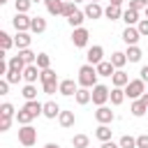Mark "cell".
Listing matches in <instances>:
<instances>
[{"label": "cell", "instance_id": "18", "mask_svg": "<svg viewBox=\"0 0 148 148\" xmlns=\"http://www.w3.org/2000/svg\"><path fill=\"white\" fill-rule=\"evenodd\" d=\"M42 116L53 120V118H58V116H60V106H58L56 102H44V113H42Z\"/></svg>", "mask_w": 148, "mask_h": 148}, {"label": "cell", "instance_id": "52", "mask_svg": "<svg viewBox=\"0 0 148 148\" xmlns=\"http://www.w3.org/2000/svg\"><path fill=\"white\" fill-rule=\"evenodd\" d=\"M35 2H44V0H32V5H35Z\"/></svg>", "mask_w": 148, "mask_h": 148}, {"label": "cell", "instance_id": "19", "mask_svg": "<svg viewBox=\"0 0 148 148\" xmlns=\"http://www.w3.org/2000/svg\"><path fill=\"white\" fill-rule=\"evenodd\" d=\"M104 16H106L109 21H118V18H123V9H120V5H109V7L104 9Z\"/></svg>", "mask_w": 148, "mask_h": 148}, {"label": "cell", "instance_id": "35", "mask_svg": "<svg viewBox=\"0 0 148 148\" xmlns=\"http://www.w3.org/2000/svg\"><path fill=\"white\" fill-rule=\"evenodd\" d=\"M39 69H49L51 67V56L49 53H37V62H35Z\"/></svg>", "mask_w": 148, "mask_h": 148}, {"label": "cell", "instance_id": "14", "mask_svg": "<svg viewBox=\"0 0 148 148\" xmlns=\"http://www.w3.org/2000/svg\"><path fill=\"white\" fill-rule=\"evenodd\" d=\"M39 74H42V69H39L37 65H25V69H23V79H25V83H35V81L39 79Z\"/></svg>", "mask_w": 148, "mask_h": 148}, {"label": "cell", "instance_id": "27", "mask_svg": "<svg viewBox=\"0 0 148 148\" xmlns=\"http://www.w3.org/2000/svg\"><path fill=\"white\" fill-rule=\"evenodd\" d=\"M74 111H60V116H58V123L62 125V127H72L74 125Z\"/></svg>", "mask_w": 148, "mask_h": 148}, {"label": "cell", "instance_id": "41", "mask_svg": "<svg viewBox=\"0 0 148 148\" xmlns=\"http://www.w3.org/2000/svg\"><path fill=\"white\" fill-rule=\"evenodd\" d=\"M130 9H136V12L148 9V0H130Z\"/></svg>", "mask_w": 148, "mask_h": 148}, {"label": "cell", "instance_id": "45", "mask_svg": "<svg viewBox=\"0 0 148 148\" xmlns=\"http://www.w3.org/2000/svg\"><path fill=\"white\" fill-rule=\"evenodd\" d=\"M136 28H139V32H141V37H148V18H141Z\"/></svg>", "mask_w": 148, "mask_h": 148}, {"label": "cell", "instance_id": "54", "mask_svg": "<svg viewBox=\"0 0 148 148\" xmlns=\"http://www.w3.org/2000/svg\"><path fill=\"white\" fill-rule=\"evenodd\" d=\"M74 2H83V0H74Z\"/></svg>", "mask_w": 148, "mask_h": 148}, {"label": "cell", "instance_id": "30", "mask_svg": "<svg viewBox=\"0 0 148 148\" xmlns=\"http://www.w3.org/2000/svg\"><path fill=\"white\" fill-rule=\"evenodd\" d=\"M21 95L25 97V102L37 99V88H35V83H25V86H23V90H21Z\"/></svg>", "mask_w": 148, "mask_h": 148}, {"label": "cell", "instance_id": "53", "mask_svg": "<svg viewBox=\"0 0 148 148\" xmlns=\"http://www.w3.org/2000/svg\"><path fill=\"white\" fill-rule=\"evenodd\" d=\"M5 2H7V0H0V5H5Z\"/></svg>", "mask_w": 148, "mask_h": 148}, {"label": "cell", "instance_id": "38", "mask_svg": "<svg viewBox=\"0 0 148 148\" xmlns=\"http://www.w3.org/2000/svg\"><path fill=\"white\" fill-rule=\"evenodd\" d=\"M39 79H42V83H51V81H58V76H56V72H53L51 67H49V69H42Z\"/></svg>", "mask_w": 148, "mask_h": 148}, {"label": "cell", "instance_id": "37", "mask_svg": "<svg viewBox=\"0 0 148 148\" xmlns=\"http://www.w3.org/2000/svg\"><path fill=\"white\" fill-rule=\"evenodd\" d=\"M14 46V37H9L7 32H0V49L2 51H9Z\"/></svg>", "mask_w": 148, "mask_h": 148}, {"label": "cell", "instance_id": "39", "mask_svg": "<svg viewBox=\"0 0 148 148\" xmlns=\"http://www.w3.org/2000/svg\"><path fill=\"white\" fill-rule=\"evenodd\" d=\"M120 148H136V139L134 136H130V134H125V136H120Z\"/></svg>", "mask_w": 148, "mask_h": 148}, {"label": "cell", "instance_id": "22", "mask_svg": "<svg viewBox=\"0 0 148 148\" xmlns=\"http://www.w3.org/2000/svg\"><path fill=\"white\" fill-rule=\"evenodd\" d=\"M125 97H127V95H125V88H113L111 95H109V99H111L113 106H120V104L125 102Z\"/></svg>", "mask_w": 148, "mask_h": 148}, {"label": "cell", "instance_id": "46", "mask_svg": "<svg viewBox=\"0 0 148 148\" xmlns=\"http://www.w3.org/2000/svg\"><path fill=\"white\" fill-rule=\"evenodd\" d=\"M136 148H148V134L136 136Z\"/></svg>", "mask_w": 148, "mask_h": 148}, {"label": "cell", "instance_id": "1", "mask_svg": "<svg viewBox=\"0 0 148 148\" xmlns=\"http://www.w3.org/2000/svg\"><path fill=\"white\" fill-rule=\"evenodd\" d=\"M97 76H99V74H97V67L86 62V65L79 67V81H76V83H79L81 88H95V86H97Z\"/></svg>", "mask_w": 148, "mask_h": 148}, {"label": "cell", "instance_id": "44", "mask_svg": "<svg viewBox=\"0 0 148 148\" xmlns=\"http://www.w3.org/2000/svg\"><path fill=\"white\" fill-rule=\"evenodd\" d=\"M12 125V116H0V132H7Z\"/></svg>", "mask_w": 148, "mask_h": 148}, {"label": "cell", "instance_id": "2", "mask_svg": "<svg viewBox=\"0 0 148 148\" xmlns=\"http://www.w3.org/2000/svg\"><path fill=\"white\" fill-rule=\"evenodd\" d=\"M143 92H146V83H143L141 79H132V81L125 86V95H127L130 99H141Z\"/></svg>", "mask_w": 148, "mask_h": 148}, {"label": "cell", "instance_id": "13", "mask_svg": "<svg viewBox=\"0 0 148 148\" xmlns=\"http://www.w3.org/2000/svg\"><path fill=\"white\" fill-rule=\"evenodd\" d=\"M30 42H32L30 32H16V37H14V46H16L18 51H23V49H30Z\"/></svg>", "mask_w": 148, "mask_h": 148}, {"label": "cell", "instance_id": "33", "mask_svg": "<svg viewBox=\"0 0 148 148\" xmlns=\"http://www.w3.org/2000/svg\"><path fill=\"white\" fill-rule=\"evenodd\" d=\"M14 120L23 127V125H30V120H32V116L25 111V109H21V111H16V116H14Z\"/></svg>", "mask_w": 148, "mask_h": 148}, {"label": "cell", "instance_id": "8", "mask_svg": "<svg viewBox=\"0 0 148 148\" xmlns=\"http://www.w3.org/2000/svg\"><path fill=\"white\" fill-rule=\"evenodd\" d=\"M86 58H88V65H95V67H97V65L104 60V49H102L99 44H95V46H90V49H88Z\"/></svg>", "mask_w": 148, "mask_h": 148}, {"label": "cell", "instance_id": "47", "mask_svg": "<svg viewBox=\"0 0 148 148\" xmlns=\"http://www.w3.org/2000/svg\"><path fill=\"white\" fill-rule=\"evenodd\" d=\"M9 86H12V83H9L7 79H2V81H0V95H7V92H9Z\"/></svg>", "mask_w": 148, "mask_h": 148}, {"label": "cell", "instance_id": "32", "mask_svg": "<svg viewBox=\"0 0 148 148\" xmlns=\"http://www.w3.org/2000/svg\"><path fill=\"white\" fill-rule=\"evenodd\" d=\"M7 62H9V69H16V72H23L25 69V62H23L21 56H12Z\"/></svg>", "mask_w": 148, "mask_h": 148}, {"label": "cell", "instance_id": "23", "mask_svg": "<svg viewBox=\"0 0 148 148\" xmlns=\"http://www.w3.org/2000/svg\"><path fill=\"white\" fill-rule=\"evenodd\" d=\"M83 21H86V14H83L81 9H76V12L67 18V23H69L72 28H83Z\"/></svg>", "mask_w": 148, "mask_h": 148}, {"label": "cell", "instance_id": "28", "mask_svg": "<svg viewBox=\"0 0 148 148\" xmlns=\"http://www.w3.org/2000/svg\"><path fill=\"white\" fill-rule=\"evenodd\" d=\"M111 132H113V130H111L109 125H99V127L95 130V136L104 143V141H111Z\"/></svg>", "mask_w": 148, "mask_h": 148}, {"label": "cell", "instance_id": "5", "mask_svg": "<svg viewBox=\"0 0 148 148\" xmlns=\"http://www.w3.org/2000/svg\"><path fill=\"white\" fill-rule=\"evenodd\" d=\"M12 23H14L16 32H28L30 25H32V16H28V14H16V16L12 18Z\"/></svg>", "mask_w": 148, "mask_h": 148}, {"label": "cell", "instance_id": "9", "mask_svg": "<svg viewBox=\"0 0 148 148\" xmlns=\"http://www.w3.org/2000/svg\"><path fill=\"white\" fill-rule=\"evenodd\" d=\"M113 111L109 109V106H97V111H95V120L99 123V125H109V123H113Z\"/></svg>", "mask_w": 148, "mask_h": 148}, {"label": "cell", "instance_id": "49", "mask_svg": "<svg viewBox=\"0 0 148 148\" xmlns=\"http://www.w3.org/2000/svg\"><path fill=\"white\" fill-rule=\"evenodd\" d=\"M102 148H120V143H113V141H104Z\"/></svg>", "mask_w": 148, "mask_h": 148}, {"label": "cell", "instance_id": "4", "mask_svg": "<svg viewBox=\"0 0 148 148\" xmlns=\"http://www.w3.org/2000/svg\"><path fill=\"white\" fill-rule=\"evenodd\" d=\"M109 95H111V90H109L106 86L97 83V86L92 88V104H97V106H104V104L109 102Z\"/></svg>", "mask_w": 148, "mask_h": 148}, {"label": "cell", "instance_id": "51", "mask_svg": "<svg viewBox=\"0 0 148 148\" xmlns=\"http://www.w3.org/2000/svg\"><path fill=\"white\" fill-rule=\"evenodd\" d=\"M120 2H123V0H111L109 5H120Z\"/></svg>", "mask_w": 148, "mask_h": 148}, {"label": "cell", "instance_id": "48", "mask_svg": "<svg viewBox=\"0 0 148 148\" xmlns=\"http://www.w3.org/2000/svg\"><path fill=\"white\" fill-rule=\"evenodd\" d=\"M139 74H141V81H143V83H146V81H148V65H143V67H141V72H139Z\"/></svg>", "mask_w": 148, "mask_h": 148}, {"label": "cell", "instance_id": "25", "mask_svg": "<svg viewBox=\"0 0 148 148\" xmlns=\"http://www.w3.org/2000/svg\"><path fill=\"white\" fill-rule=\"evenodd\" d=\"M74 97H76V104H81V106H83V104H88V102L92 99V92H90V88H79Z\"/></svg>", "mask_w": 148, "mask_h": 148}, {"label": "cell", "instance_id": "20", "mask_svg": "<svg viewBox=\"0 0 148 148\" xmlns=\"http://www.w3.org/2000/svg\"><path fill=\"white\" fill-rule=\"evenodd\" d=\"M123 21H125L127 25H139L141 18H139V12H136V9H130V7H127V9L123 12Z\"/></svg>", "mask_w": 148, "mask_h": 148}, {"label": "cell", "instance_id": "26", "mask_svg": "<svg viewBox=\"0 0 148 148\" xmlns=\"http://www.w3.org/2000/svg\"><path fill=\"white\" fill-rule=\"evenodd\" d=\"M30 30H32L35 35H42V32L46 30V18H42V16H32V25H30Z\"/></svg>", "mask_w": 148, "mask_h": 148}, {"label": "cell", "instance_id": "31", "mask_svg": "<svg viewBox=\"0 0 148 148\" xmlns=\"http://www.w3.org/2000/svg\"><path fill=\"white\" fill-rule=\"evenodd\" d=\"M72 146H74V148H88V146H90V139H88L86 134H74V136H72Z\"/></svg>", "mask_w": 148, "mask_h": 148}, {"label": "cell", "instance_id": "36", "mask_svg": "<svg viewBox=\"0 0 148 148\" xmlns=\"http://www.w3.org/2000/svg\"><path fill=\"white\" fill-rule=\"evenodd\" d=\"M16 14H28V9L32 7V0H14Z\"/></svg>", "mask_w": 148, "mask_h": 148}, {"label": "cell", "instance_id": "55", "mask_svg": "<svg viewBox=\"0 0 148 148\" xmlns=\"http://www.w3.org/2000/svg\"><path fill=\"white\" fill-rule=\"evenodd\" d=\"M146 18H148V9H146Z\"/></svg>", "mask_w": 148, "mask_h": 148}, {"label": "cell", "instance_id": "43", "mask_svg": "<svg viewBox=\"0 0 148 148\" xmlns=\"http://www.w3.org/2000/svg\"><path fill=\"white\" fill-rule=\"evenodd\" d=\"M0 116H12V118H14V116H16V113H14V106H12L9 102H5V104L0 106Z\"/></svg>", "mask_w": 148, "mask_h": 148}, {"label": "cell", "instance_id": "15", "mask_svg": "<svg viewBox=\"0 0 148 148\" xmlns=\"http://www.w3.org/2000/svg\"><path fill=\"white\" fill-rule=\"evenodd\" d=\"M111 81H113V88H125L132 79L127 76V72H123V69H116V74L111 76Z\"/></svg>", "mask_w": 148, "mask_h": 148}, {"label": "cell", "instance_id": "17", "mask_svg": "<svg viewBox=\"0 0 148 148\" xmlns=\"http://www.w3.org/2000/svg\"><path fill=\"white\" fill-rule=\"evenodd\" d=\"M130 111H132V116H134V118H141V116L148 111V104H146L143 99H134V102H132V106H130Z\"/></svg>", "mask_w": 148, "mask_h": 148}, {"label": "cell", "instance_id": "42", "mask_svg": "<svg viewBox=\"0 0 148 148\" xmlns=\"http://www.w3.org/2000/svg\"><path fill=\"white\" fill-rule=\"evenodd\" d=\"M76 12V2H65V9H62V16L65 18H69L72 14Z\"/></svg>", "mask_w": 148, "mask_h": 148}, {"label": "cell", "instance_id": "6", "mask_svg": "<svg viewBox=\"0 0 148 148\" xmlns=\"http://www.w3.org/2000/svg\"><path fill=\"white\" fill-rule=\"evenodd\" d=\"M139 39H141V32H139L136 25H127V28L123 30V42H125L127 46H136Z\"/></svg>", "mask_w": 148, "mask_h": 148}, {"label": "cell", "instance_id": "50", "mask_svg": "<svg viewBox=\"0 0 148 148\" xmlns=\"http://www.w3.org/2000/svg\"><path fill=\"white\" fill-rule=\"evenodd\" d=\"M44 148H60V146H58V143H53V141H49V143H46Z\"/></svg>", "mask_w": 148, "mask_h": 148}, {"label": "cell", "instance_id": "7", "mask_svg": "<svg viewBox=\"0 0 148 148\" xmlns=\"http://www.w3.org/2000/svg\"><path fill=\"white\" fill-rule=\"evenodd\" d=\"M88 37H90V32H88L86 28H74V32H72V44H74L76 49H83V46L88 44Z\"/></svg>", "mask_w": 148, "mask_h": 148}, {"label": "cell", "instance_id": "3", "mask_svg": "<svg viewBox=\"0 0 148 148\" xmlns=\"http://www.w3.org/2000/svg\"><path fill=\"white\" fill-rule=\"evenodd\" d=\"M35 141H37V130L32 125H23L18 130V143L21 146H35Z\"/></svg>", "mask_w": 148, "mask_h": 148}, {"label": "cell", "instance_id": "12", "mask_svg": "<svg viewBox=\"0 0 148 148\" xmlns=\"http://www.w3.org/2000/svg\"><path fill=\"white\" fill-rule=\"evenodd\" d=\"M83 14H86V18H99V16H104V9L99 7V2H88Z\"/></svg>", "mask_w": 148, "mask_h": 148}, {"label": "cell", "instance_id": "16", "mask_svg": "<svg viewBox=\"0 0 148 148\" xmlns=\"http://www.w3.org/2000/svg\"><path fill=\"white\" fill-rule=\"evenodd\" d=\"M32 118H37V116H42L44 113V104L42 102H37V99H30V102H25V106H23Z\"/></svg>", "mask_w": 148, "mask_h": 148}, {"label": "cell", "instance_id": "40", "mask_svg": "<svg viewBox=\"0 0 148 148\" xmlns=\"http://www.w3.org/2000/svg\"><path fill=\"white\" fill-rule=\"evenodd\" d=\"M5 79H7L9 83H18V79H23V72H16V69H9V72L5 74Z\"/></svg>", "mask_w": 148, "mask_h": 148}, {"label": "cell", "instance_id": "21", "mask_svg": "<svg viewBox=\"0 0 148 148\" xmlns=\"http://www.w3.org/2000/svg\"><path fill=\"white\" fill-rule=\"evenodd\" d=\"M97 74H99V76H113V74H116V67L111 65V60H102V62L97 65Z\"/></svg>", "mask_w": 148, "mask_h": 148}, {"label": "cell", "instance_id": "24", "mask_svg": "<svg viewBox=\"0 0 148 148\" xmlns=\"http://www.w3.org/2000/svg\"><path fill=\"white\" fill-rule=\"evenodd\" d=\"M125 56H127V62H139V60L143 58V51H141L139 46H127Z\"/></svg>", "mask_w": 148, "mask_h": 148}, {"label": "cell", "instance_id": "56", "mask_svg": "<svg viewBox=\"0 0 148 148\" xmlns=\"http://www.w3.org/2000/svg\"><path fill=\"white\" fill-rule=\"evenodd\" d=\"M90 2H97V0H90Z\"/></svg>", "mask_w": 148, "mask_h": 148}, {"label": "cell", "instance_id": "11", "mask_svg": "<svg viewBox=\"0 0 148 148\" xmlns=\"http://www.w3.org/2000/svg\"><path fill=\"white\" fill-rule=\"evenodd\" d=\"M76 90H79V86L74 83V79H62L60 81V95L72 97V95H76Z\"/></svg>", "mask_w": 148, "mask_h": 148}, {"label": "cell", "instance_id": "29", "mask_svg": "<svg viewBox=\"0 0 148 148\" xmlns=\"http://www.w3.org/2000/svg\"><path fill=\"white\" fill-rule=\"evenodd\" d=\"M125 62H127V56H125L123 51H116V53L111 56V65H113L116 69H123V67H125Z\"/></svg>", "mask_w": 148, "mask_h": 148}, {"label": "cell", "instance_id": "34", "mask_svg": "<svg viewBox=\"0 0 148 148\" xmlns=\"http://www.w3.org/2000/svg\"><path fill=\"white\" fill-rule=\"evenodd\" d=\"M18 56L23 58V62H25V65H35V62H37V53H32L30 49H23V51H18Z\"/></svg>", "mask_w": 148, "mask_h": 148}, {"label": "cell", "instance_id": "10", "mask_svg": "<svg viewBox=\"0 0 148 148\" xmlns=\"http://www.w3.org/2000/svg\"><path fill=\"white\" fill-rule=\"evenodd\" d=\"M46 5V12L51 16H62V9H65V0H44Z\"/></svg>", "mask_w": 148, "mask_h": 148}]
</instances>
